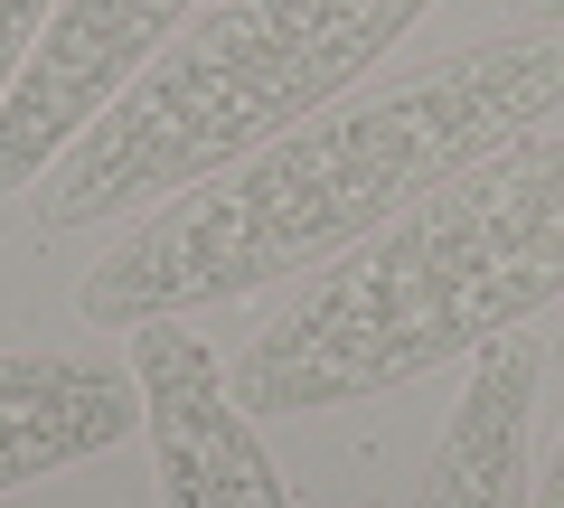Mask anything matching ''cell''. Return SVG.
<instances>
[{"label":"cell","mask_w":564,"mask_h":508,"mask_svg":"<svg viewBox=\"0 0 564 508\" xmlns=\"http://www.w3.org/2000/svg\"><path fill=\"white\" fill-rule=\"evenodd\" d=\"M47 20H57V0H0V104H10V85H20V66H29Z\"/></svg>","instance_id":"obj_8"},{"label":"cell","mask_w":564,"mask_h":508,"mask_svg":"<svg viewBox=\"0 0 564 508\" xmlns=\"http://www.w3.org/2000/svg\"><path fill=\"white\" fill-rule=\"evenodd\" d=\"M198 10L207 0H57V20L39 29L20 85L0 104V188H39L85 142V122L161 57Z\"/></svg>","instance_id":"obj_4"},{"label":"cell","mask_w":564,"mask_h":508,"mask_svg":"<svg viewBox=\"0 0 564 508\" xmlns=\"http://www.w3.org/2000/svg\"><path fill=\"white\" fill-rule=\"evenodd\" d=\"M545 104H564V29L489 39L423 66L414 85L329 104V114L292 122L282 142H263L254 161L217 170L207 188L170 198L161 217H141L85 273L76 311L95 329H141V321L236 302L273 273L329 264V255L367 245L386 217H404L433 180L536 132Z\"/></svg>","instance_id":"obj_1"},{"label":"cell","mask_w":564,"mask_h":508,"mask_svg":"<svg viewBox=\"0 0 564 508\" xmlns=\"http://www.w3.org/2000/svg\"><path fill=\"white\" fill-rule=\"evenodd\" d=\"M536 377H545V348L518 339V329L470 348L462 406H452L443 443H433V462L414 480V508H527V489H536V471H527Z\"/></svg>","instance_id":"obj_6"},{"label":"cell","mask_w":564,"mask_h":508,"mask_svg":"<svg viewBox=\"0 0 564 508\" xmlns=\"http://www.w3.org/2000/svg\"><path fill=\"white\" fill-rule=\"evenodd\" d=\"M527 10H536V20H545V29H564V0H527Z\"/></svg>","instance_id":"obj_10"},{"label":"cell","mask_w":564,"mask_h":508,"mask_svg":"<svg viewBox=\"0 0 564 508\" xmlns=\"http://www.w3.org/2000/svg\"><path fill=\"white\" fill-rule=\"evenodd\" d=\"M527 508H564V433H555V452H545V471H536V489H527Z\"/></svg>","instance_id":"obj_9"},{"label":"cell","mask_w":564,"mask_h":508,"mask_svg":"<svg viewBox=\"0 0 564 508\" xmlns=\"http://www.w3.org/2000/svg\"><path fill=\"white\" fill-rule=\"evenodd\" d=\"M141 424V387L104 358H29L0 348V499L66 462H95Z\"/></svg>","instance_id":"obj_7"},{"label":"cell","mask_w":564,"mask_h":508,"mask_svg":"<svg viewBox=\"0 0 564 508\" xmlns=\"http://www.w3.org/2000/svg\"><path fill=\"white\" fill-rule=\"evenodd\" d=\"M433 0H207L39 180L47 226H95L141 198H188L254 161L292 122L329 114Z\"/></svg>","instance_id":"obj_3"},{"label":"cell","mask_w":564,"mask_h":508,"mask_svg":"<svg viewBox=\"0 0 564 508\" xmlns=\"http://www.w3.org/2000/svg\"><path fill=\"white\" fill-rule=\"evenodd\" d=\"M555 292H564V132H545V142L480 151L470 170L433 180L404 217H386L367 245H348L245 348L226 387L254 424L358 406L443 358L508 339Z\"/></svg>","instance_id":"obj_2"},{"label":"cell","mask_w":564,"mask_h":508,"mask_svg":"<svg viewBox=\"0 0 564 508\" xmlns=\"http://www.w3.org/2000/svg\"><path fill=\"white\" fill-rule=\"evenodd\" d=\"M132 387H141L151 462H161V508H292L282 462L263 452V424L236 406V387H226V367L207 358L198 329L141 321Z\"/></svg>","instance_id":"obj_5"}]
</instances>
